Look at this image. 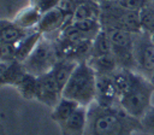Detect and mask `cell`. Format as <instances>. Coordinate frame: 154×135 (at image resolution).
Returning <instances> with one entry per match:
<instances>
[{
    "mask_svg": "<svg viewBox=\"0 0 154 135\" xmlns=\"http://www.w3.org/2000/svg\"><path fill=\"white\" fill-rule=\"evenodd\" d=\"M144 133L141 119L129 115L120 105L105 107L95 101L88 106L84 135H132Z\"/></svg>",
    "mask_w": 154,
    "mask_h": 135,
    "instance_id": "6da1fadb",
    "label": "cell"
},
{
    "mask_svg": "<svg viewBox=\"0 0 154 135\" xmlns=\"http://www.w3.org/2000/svg\"><path fill=\"white\" fill-rule=\"evenodd\" d=\"M96 72L87 63H78L67 83L64 87L63 96L77 101L79 105L89 106L95 101Z\"/></svg>",
    "mask_w": 154,
    "mask_h": 135,
    "instance_id": "7a4b0ae2",
    "label": "cell"
},
{
    "mask_svg": "<svg viewBox=\"0 0 154 135\" xmlns=\"http://www.w3.org/2000/svg\"><path fill=\"white\" fill-rule=\"evenodd\" d=\"M100 24L102 29H120L134 34L142 31L140 11L124 7L118 0L100 1Z\"/></svg>",
    "mask_w": 154,
    "mask_h": 135,
    "instance_id": "3957f363",
    "label": "cell"
},
{
    "mask_svg": "<svg viewBox=\"0 0 154 135\" xmlns=\"http://www.w3.org/2000/svg\"><path fill=\"white\" fill-rule=\"evenodd\" d=\"M153 94L154 86L150 80L140 75L132 88L119 98V105L132 117L142 119L147 111L152 107Z\"/></svg>",
    "mask_w": 154,
    "mask_h": 135,
    "instance_id": "277c9868",
    "label": "cell"
},
{
    "mask_svg": "<svg viewBox=\"0 0 154 135\" xmlns=\"http://www.w3.org/2000/svg\"><path fill=\"white\" fill-rule=\"evenodd\" d=\"M58 59L59 54L54 40L42 35L34 51L23 61V65L26 72L34 76H41L51 71Z\"/></svg>",
    "mask_w": 154,
    "mask_h": 135,
    "instance_id": "5b68a950",
    "label": "cell"
},
{
    "mask_svg": "<svg viewBox=\"0 0 154 135\" xmlns=\"http://www.w3.org/2000/svg\"><path fill=\"white\" fill-rule=\"evenodd\" d=\"M112 43V52L118 63V68L130 69L136 71L134 42L135 34L120 29H105Z\"/></svg>",
    "mask_w": 154,
    "mask_h": 135,
    "instance_id": "8992f818",
    "label": "cell"
},
{
    "mask_svg": "<svg viewBox=\"0 0 154 135\" xmlns=\"http://www.w3.org/2000/svg\"><path fill=\"white\" fill-rule=\"evenodd\" d=\"M134 55L136 71L150 80L154 72V42L152 34L143 30L135 34Z\"/></svg>",
    "mask_w": 154,
    "mask_h": 135,
    "instance_id": "52a82bcc",
    "label": "cell"
},
{
    "mask_svg": "<svg viewBox=\"0 0 154 135\" xmlns=\"http://www.w3.org/2000/svg\"><path fill=\"white\" fill-rule=\"evenodd\" d=\"M64 88L59 84V82L51 75V72L37 76V93L36 100L41 104L46 105L51 110L63 98Z\"/></svg>",
    "mask_w": 154,
    "mask_h": 135,
    "instance_id": "ba28073f",
    "label": "cell"
},
{
    "mask_svg": "<svg viewBox=\"0 0 154 135\" xmlns=\"http://www.w3.org/2000/svg\"><path fill=\"white\" fill-rule=\"evenodd\" d=\"M70 23H71L70 17L60 7L57 6L55 8H52L42 14L41 20L36 29L42 35L49 36L52 34H59L63 30V28Z\"/></svg>",
    "mask_w": 154,
    "mask_h": 135,
    "instance_id": "9c48e42d",
    "label": "cell"
},
{
    "mask_svg": "<svg viewBox=\"0 0 154 135\" xmlns=\"http://www.w3.org/2000/svg\"><path fill=\"white\" fill-rule=\"evenodd\" d=\"M95 102L105 107H112V106L119 105V95L116 89L112 75L96 74Z\"/></svg>",
    "mask_w": 154,
    "mask_h": 135,
    "instance_id": "30bf717a",
    "label": "cell"
},
{
    "mask_svg": "<svg viewBox=\"0 0 154 135\" xmlns=\"http://www.w3.org/2000/svg\"><path fill=\"white\" fill-rule=\"evenodd\" d=\"M88 122V106L79 105L78 108L63 123L58 124L61 135H84Z\"/></svg>",
    "mask_w": 154,
    "mask_h": 135,
    "instance_id": "8fae6325",
    "label": "cell"
},
{
    "mask_svg": "<svg viewBox=\"0 0 154 135\" xmlns=\"http://www.w3.org/2000/svg\"><path fill=\"white\" fill-rule=\"evenodd\" d=\"M26 70L23 63L18 60L0 61V83L1 86L16 87L25 76Z\"/></svg>",
    "mask_w": 154,
    "mask_h": 135,
    "instance_id": "7c38bea8",
    "label": "cell"
},
{
    "mask_svg": "<svg viewBox=\"0 0 154 135\" xmlns=\"http://www.w3.org/2000/svg\"><path fill=\"white\" fill-rule=\"evenodd\" d=\"M101 6L97 0H76L75 10L72 14V22L95 19L100 20Z\"/></svg>",
    "mask_w": 154,
    "mask_h": 135,
    "instance_id": "4fadbf2b",
    "label": "cell"
},
{
    "mask_svg": "<svg viewBox=\"0 0 154 135\" xmlns=\"http://www.w3.org/2000/svg\"><path fill=\"white\" fill-rule=\"evenodd\" d=\"M41 17H42V13L40 12V10H37L35 6L29 4L22 10H19L12 20L23 29L32 30L37 28L41 20Z\"/></svg>",
    "mask_w": 154,
    "mask_h": 135,
    "instance_id": "5bb4252c",
    "label": "cell"
},
{
    "mask_svg": "<svg viewBox=\"0 0 154 135\" xmlns=\"http://www.w3.org/2000/svg\"><path fill=\"white\" fill-rule=\"evenodd\" d=\"M31 30H26V29L20 28L12 19L11 20L10 19H1L0 20V42L18 43Z\"/></svg>",
    "mask_w": 154,
    "mask_h": 135,
    "instance_id": "9a60e30c",
    "label": "cell"
},
{
    "mask_svg": "<svg viewBox=\"0 0 154 135\" xmlns=\"http://www.w3.org/2000/svg\"><path fill=\"white\" fill-rule=\"evenodd\" d=\"M77 65H78V63L75 60H71L67 58H59L58 61L54 64V66L48 72H51V75L64 88Z\"/></svg>",
    "mask_w": 154,
    "mask_h": 135,
    "instance_id": "2e32d148",
    "label": "cell"
},
{
    "mask_svg": "<svg viewBox=\"0 0 154 135\" xmlns=\"http://www.w3.org/2000/svg\"><path fill=\"white\" fill-rule=\"evenodd\" d=\"M41 37H42V34L37 29L31 30L25 37H23L17 43L16 60L23 63L30 55V53L34 51V48L36 47V45L38 43V41L41 40Z\"/></svg>",
    "mask_w": 154,
    "mask_h": 135,
    "instance_id": "e0dca14e",
    "label": "cell"
},
{
    "mask_svg": "<svg viewBox=\"0 0 154 135\" xmlns=\"http://www.w3.org/2000/svg\"><path fill=\"white\" fill-rule=\"evenodd\" d=\"M78 106L79 104L77 101L63 96L59 100V102L51 110V118L57 124H60L64 121H66L78 108Z\"/></svg>",
    "mask_w": 154,
    "mask_h": 135,
    "instance_id": "ac0fdd59",
    "label": "cell"
},
{
    "mask_svg": "<svg viewBox=\"0 0 154 135\" xmlns=\"http://www.w3.org/2000/svg\"><path fill=\"white\" fill-rule=\"evenodd\" d=\"M87 63L94 69L97 75H112L117 69H119L113 53L101 57H91Z\"/></svg>",
    "mask_w": 154,
    "mask_h": 135,
    "instance_id": "d6986e66",
    "label": "cell"
},
{
    "mask_svg": "<svg viewBox=\"0 0 154 135\" xmlns=\"http://www.w3.org/2000/svg\"><path fill=\"white\" fill-rule=\"evenodd\" d=\"M111 53H113V52H112V43H111L109 36L105 29H101L99 31V34L95 36V39L93 40L90 58L91 57H101V55H106V54H111Z\"/></svg>",
    "mask_w": 154,
    "mask_h": 135,
    "instance_id": "ffe728a7",
    "label": "cell"
},
{
    "mask_svg": "<svg viewBox=\"0 0 154 135\" xmlns=\"http://www.w3.org/2000/svg\"><path fill=\"white\" fill-rule=\"evenodd\" d=\"M19 94L26 100H36L37 93V76H34L29 72L20 80V82L14 87Z\"/></svg>",
    "mask_w": 154,
    "mask_h": 135,
    "instance_id": "44dd1931",
    "label": "cell"
},
{
    "mask_svg": "<svg viewBox=\"0 0 154 135\" xmlns=\"http://www.w3.org/2000/svg\"><path fill=\"white\" fill-rule=\"evenodd\" d=\"M140 19H141L142 30L149 34H153L154 33V0L140 11Z\"/></svg>",
    "mask_w": 154,
    "mask_h": 135,
    "instance_id": "7402d4cb",
    "label": "cell"
},
{
    "mask_svg": "<svg viewBox=\"0 0 154 135\" xmlns=\"http://www.w3.org/2000/svg\"><path fill=\"white\" fill-rule=\"evenodd\" d=\"M16 52H17V43L0 42V61L16 60Z\"/></svg>",
    "mask_w": 154,
    "mask_h": 135,
    "instance_id": "603a6c76",
    "label": "cell"
},
{
    "mask_svg": "<svg viewBox=\"0 0 154 135\" xmlns=\"http://www.w3.org/2000/svg\"><path fill=\"white\" fill-rule=\"evenodd\" d=\"M61 0H29V4H31L32 6H35L37 10H40V12L43 14L47 11L55 8Z\"/></svg>",
    "mask_w": 154,
    "mask_h": 135,
    "instance_id": "cb8c5ba5",
    "label": "cell"
},
{
    "mask_svg": "<svg viewBox=\"0 0 154 135\" xmlns=\"http://www.w3.org/2000/svg\"><path fill=\"white\" fill-rule=\"evenodd\" d=\"M144 133L154 135V106H152L141 119Z\"/></svg>",
    "mask_w": 154,
    "mask_h": 135,
    "instance_id": "d4e9b609",
    "label": "cell"
},
{
    "mask_svg": "<svg viewBox=\"0 0 154 135\" xmlns=\"http://www.w3.org/2000/svg\"><path fill=\"white\" fill-rule=\"evenodd\" d=\"M153 0H118V2L122 6L134 11H141L144 6H147Z\"/></svg>",
    "mask_w": 154,
    "mask_h": 135,
    "instance_id": "484cf974",
    "label": "cell"
},
{
    "mask_svg": "<svg viewBox=\"0 0 154 135\" xmlns=\"http://www.w3.org/2000/svg\"><path fill=\"white\" fill-rule=\"evenodd\" d=\"M150 82H152L153 86H154V72H153V75H152V77H150Z\"/></svg>",
    "mask_w": 154,
    "mask_h": 135,
    "instance_id": "4316f807",
    "label": "cell"
},
{
    "mask_svg": "<svg viewBox=\"0 0 154 135\" xmlns=\"http://www.w3.org/2000/svg\"><path fill=\"white\" fill-rule=\"evenodd\" d=\"M152 40H153V42H154V33L152 34Z\"/></svg>",
    "mask_w": 154,
    "mask_h": 135,
    "instance_id": "83f0119b",
    "label": "cell"
},
{
    "mask_svg": "<svg viewBox=\"0 0 154 135\" xmlns=\"http://www.w3.org/2000/svg\"><path fill=\"white\" fill-rule=\"evenodd\" d=\"M97 1H105V0H97Z\"/></svg>",
    "mask_w": 154,
    "mask_h": 135,
    "instance_id": "f1b7e54d",
    "label": "cell"
}]
</instances>
